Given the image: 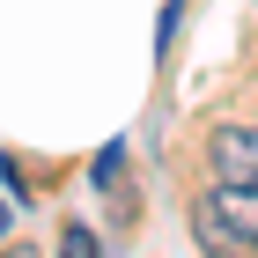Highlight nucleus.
<instances>
[{
  "mask_svg": "<svg viewBox=\"0 0 258 258\" xmlns=\"http://www.w3.org/2000/svg\"><path fill=\"white\" fill-rule=\"evenodd\" d=\"M0 258H37V251H30V243H22V251H0Z\"/></svg>",
  "mask_w": 258,
  "mask_h": 258,
  "instance_id": "obj_7",
  "label": "nucleus"
},
{
  "mask_svg": "<svg viewBox=\"0 0 258 258\" xmlns=\"http://www.w3.org/2000/svg\"><path fill=\"white\" fill-rule=\"evenodd\" d=\"M177 22H184V0H162V22H155V44L170 52V37H177Z\"/></svg>",
  "mask_w": 258,
  "mask_h": 258,
  "instance_id": "obj_5",
  "label": "nucleus"
},
{
  "mask_svg": "<svg viewBox=\"0 0 258 258\" xmlns=\"http://www.w3.org/2000/svg\"><path fill=\"white\" fill-rule=\"evenodd\" d=\"M59 258H103V243H96V236H89V229L74 221V229L59 236Z\"/></svg>",
  "mask_w": 258,
  "mask_h": 258,
  "instance_id": "obj_4",
  "label": "nucleus"
},
{
  "mask_svg": "<svg viewBox=\"0 0 258 258\" xmlns=\"http://www.w3.org/2000/svg\"><path fill=\"white\" fill-rule=\"evenodd\" d=\"M207 162L229 184H258V125H214L207 133Z\"/></svg>",
  "mask_w": 258,
  "mask_h": 258,
  "instance_id": "obj_2",
  "label": "nucleus"
},
{
  "mask_svg": "<svg viewBox=\"0 0 258 258\" xmlns=\"http://www.w3.org/2000/svg\"><path fill=\"white\" fill-rule=\"evenodd\" d=\"M199 236L214 243L221 258H229V243L258 251V184H229V177H214V192L199 199Z\"/></svg>",
  "mask_w": 258,
  "mask_h": 258,
  "instance_id": "obj_1",
  "label": "nucleus"
},
{
  "mask_svg": "<svg viewBox=\"0 0 258 258\" xmlns=\"http://www.w3.org/2000/svg\"><path fill=\"white\" fill-rule=\"evenodd\" d=\"M8 229H15V214H8V207H0V243H8Z\"/></svg>",
  "mask_w": 258,
  "mask_h": 258,
  "instance_id": "obj_6",
  "label": "nucleus"
},
{
  "mask_svg": "<svg viewBox=\"0 0 258 258\" xmlns=\"http://www.w3.org/2000/svg\"><path fill=\"white\" fill-rule=\"evenodd\" d=\"M89 177H96V192H111V199L125 192V140H111V148H103V155H96V170H89Z\"/></svg>",
  "mask_w": 258,
  "mask_h": 258,
  "instance_id": "obj_3",
  "label": "nucleus"
}]
</instances>
